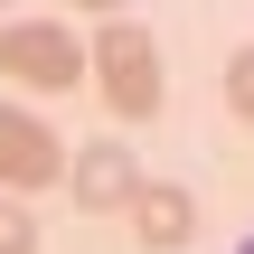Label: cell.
Wrapping results in <instances>:
<instances>
[{
  "instance_id": "6da1fadb",
  "label": "cell",
  "mask_w": 254,
  "mask_h": 254,
  "mask_svg": "<svg viewBox=\"0 0 254 254\" xmlns=\"http://www.w3.org/2000/svg\"><path fill=\"white\" fill-rule=\"evenodd\" d=\"M85 75L104 85V104H113L123 123H141V113H160V104H170V75H160V38H151L141 19H104V28L85 38Z\"/></svg>"
},
{
  "instance_id": "7a4b0ae2",
  "label": "cell",
  "mask_w": 254,
  "mask_h": 254,
  "mask_svg": "<svg viewBox=\"0 0 254 254\" xmlns=\"http://www.w3.org/2000/svg\"><path fill=\"white\" fill-rule=\"evenodd\" d=\"M0 75L28 85V94H75L85 38H75L66 19H9V28H0Z\"/></svg>"
},
{
  "instance_id": "3957f363",
  "label": "cell",
  "mask_w": 254,
  "mask_h": 254,
  "mask_svg": "<svg viewBox=\"0 0 254 254\" xmlns=\"http://www.w3.org/2000/svg\"><path fill=\"white\" fill-rule=\"evenodd\" d=\"M57 179H66V141L47 132V113L0 104V198H28V189H57Z\"/></svg>"
},
{
  "instance_id": "277c9868",
  "label": "cell",
  "mask_w": 254,
  "mask_h": 254,
  "mask_svg": "<svg viewBox=\"0 0 254 254\" xmlns=\"http://www.w3.org/2000/svg\"><path fill=\"white\" fill-rule=\"evenodd\" d=\"M66 189H75V207L113 217V207H132V189H141V160H132L123 141H75V160H66Z\"/></svg>"
},
{
  "instance_id": "5b68a950",
  "label": "cell",
  "mask_w": 254,
  "mask_h": 254,
  "mask_svg": "<svg viewBox=\"0 0 254 254\" xmlns=\"http://www.w3.org/2000/svg\"><path fill=\"white\" fill-rule=\"evenodd\" d=\"M123 217H132V236H141V245H151V254H179V245H189V236H198V198H189L179 179H141Z\"/></svg>"
},
{
  "instance_id": "8992f818",
  "label": "cell",
  "mask_w": 254,
  "mask_h": 254,
  "mask_svg": "<svg viewBox=\"0 0 254 254\" xmlns=\"http://www.w3.org/2000/svg\"><path fill=\"white\" fill-rule=\"evenodd\" d=\"M226 113H236V123H254V47H236V57H226Z\"/></svg>"
},
{
  "instance_id": "52a82bcc",
  "label": "cell",
  "mask_w": 254,
  "mask_h": 254,
  "mask_svg": "<svg viewBox=\"0 0 254 254\" xmlns=\"http://www.w3.org/2000/svg\"><path fill=\"white\" fill-rule=\"evenodd\" d=\"M0 254H38V226H28L19 198H0Z\"/></svg>"
},
{
  "instance_id": "ba28073f",
  "label": "cell",
  "mask_w": 254,
  "mask_h": 254,
  "mask_svg": "<svg viewBox=\"0 0 254 254\" xmlns=\"http://www.w3.org/2000/svg\"><path fill=\"white\" fill-rule=\"evenodd\" d=\"M85 19H132V0H75Z\"/></svg>"
},
{
  "instance_id": "9c48e42d",
  "label": "cell",
  "mask_w": 254,
  "mask_h": 254,
  "mask_svg": "<svg viewBox=\"0 0 254 254\" xmlns=\"http://www.w3.org/2000/svg\"><path fill=\"white\" fill-rule=\"evenodd\" d=\"M236 254H254V236H245V245H236Z\"/></svg>"
}]
</instances>
